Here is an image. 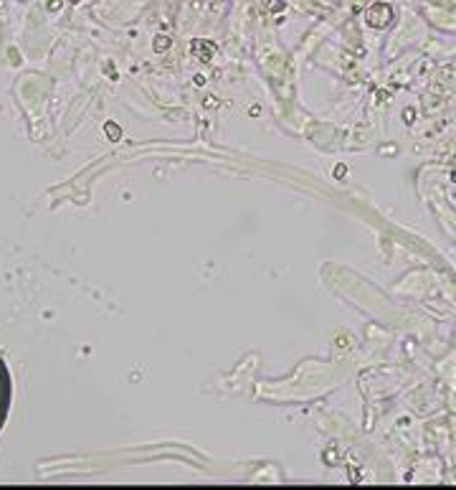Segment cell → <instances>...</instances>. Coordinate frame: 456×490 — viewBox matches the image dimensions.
Listing matches in <instances>:
<instances>
[{
    "label": "cell",
    "instance_id": "obj_3",
    "mask_svg": "<svg viewBox=\"0 0 456 490\" xmlns=\"http://www.w3.org/2000/svg\"><path fill=\"white\" fill-rule=\"evenodd\" d=\"M170 49V38L167 36H157L155 38V51H167Z\"/></svg>",
    "mask_w": 456,
    "mask_h": 490
},
{
    "label": "cell",
    "instance_id": "obj_1",
    "mask_svg": "<svg viewBox=\"0 0 456 490\" xmlns=\"http://www.w3.org/2000/svg\"><path fill=\"white\" fill-rule=\"evenodd\" d=\"M365 20H367V26H373V28H385L390 20H393V8L388 3H375L365 10Z\"/></svg>",
    "mask_w": 456,
    "mask_h": 490
},
{
    "label": "cell",
    "instance_id": "obj_2",
    "mask_svg": "<svg viewBox=\"0 0 456 490\" xmlns=\"http://www.w3.org/2000/svg\"><path fill=\"white\" fill-rule=\"evenodd\" d=\"M193 54H195V59H201V61H210V56L215 54V46L210 44V41L195 38L193 41Z\"/></svg>",
    "mask_w": 456,
    "mask_h": 490
}]
</instances>
